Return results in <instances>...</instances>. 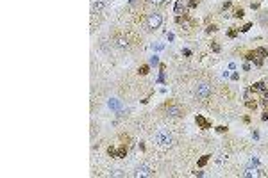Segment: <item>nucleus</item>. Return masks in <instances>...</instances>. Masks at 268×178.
Masks as SVG:
<instances>
[{
	"label": "nucleus",
	"instance_id": "nucleus-1",
	"mask_svg": "<svg viewBox=\"0 0 268 178\" xmlns=\"http://www.w3.org/2000/svg\"><path fill=\"white\" fill-rule=\"evenodd\" d=\"M154 141H156L157 146H172L174 137H172V134H170L168 130L161 128V130H157V132L154 134Z\"/></svg>",
	"mask_w": 268,
	"mask_h": 178
},
{
	"label": "nucleus",
	"instance_id": "nucleus-2",
	"mask_svg": "<svg viewBox=\"0 0 268 178\" xmlns=\"http://www.w3.org/2000/svg\"><path fill=\"white\" fill-rule=\"evenodd\" d=\"M161 23H163V16H161L159 13L148 14V18H147V28H148V30H156V28H159Z\"/></svg>",
	"mask_w": 268,
	"mask_h": 178
},
{
	"label": "nucleus",
	"instance_id": "nucleus-3",
	"mask_svg": "<svg viewBox=\"0 0 268 178\" xmlns=\"http://www.w3.org/2000/svg\"><path fill=\"white\" fill-rule=\"evenodd\" d=\"M211 85L209 84H206V82H202V84H198L195 87V94H197V98H209L211 96Z\"/></svg>",
	"mask_w": 268,
	"mask_h": 178
},
{
	"label": "nucleus",
	"instance_id": "nucleus-4",
	"mask_svg": "<svg viewBox=\"0 0 268 178\" xmlns=\"http://www.w3.org/2000/svg\"><path fill=\"white\" fill-rule=\"evenodd\" d=\"M241 176H245V178H257V176H265V173H263V169H257V167H254L252 164H250L248 167H245V169L241 171Z\"/></svg>",
	"mask_w": 268,
	"mask_h": 178
},
{
	"label": "nucleus",
	"instance_id": "nucleus-5",
	"mask_svg": "<svg viewBox=\"0 0 268 178\" xmlns=\"http://www.w3.org/2000/svg\"><path fill=\"white\" fill-rule=\"evenodd\" d=\"M154 171L148 167V166H139L138 169H136V173H134V176L136 178H145V176H152Z\"/></svg>",
	"mask_w": 268,
	"mask_h": 178
},
{
	"label": "nucleus",
	"instance_id": "nucleus-6",
	"mask_svg": "<svg viewBox=\"0 0 268 178\" xmlns=\"http://www.w3.org/2000/svg\"><path fill=\"white\" fill-rule=\"evenodd\" d=\"M166 116H170V118H179V116H182V109L179 105H168L166 107Z\"/></svg>",
	"mask_w": 268,
	"mask_h": 178
},
{
	"label": "nucleus",
	"instance_id": "nucleus-7",
	"mask_svg": "<svg viewBox=\"0 0 268 178\" xmlns=\"http://www.w3.org/2000/svg\"><path fill=\"white\" fill-rule=\"evenodd\" d=\"M195 121H197V125H198L200 128H209V121H206L202 116H197Z\"/></svg>",
	"mask_w": 268,
	"mask_h": 178
},
{
	"label": "nucleus",
	"instance_id": "nucleus-8",
	"mask_svg": "<svg viewBox=\"0 0 268 178\" xmlns=\"http://www.w3.org/2000/svg\"><path fill=\"white\" fill-rule=\"evenodd\" d=\"M116 46H118V48H127V46H129V41L123 39V37H118V39H116Z\"/></svg>",
	"mask_w": 268,
	"mask_h": 178
},
{
	"label": "nucleus",
	"instance_id": "nucleus-9",
	"mask_svg": "<svg viewBox=\"0 0 268 178\" xmlns=\"http://www.w3.org/2000/svg\"><path fill=\"white\" fill-rule=\"evenodd\" d=\"M104 7H106V4H104V2H97V4H93V7H91V11H93V13H100V11L104 9Z\"/></svg>",
	"mask_w": 268,
	"mask_h": 178
},
{
	"label": "nucleus",
	"instance_id": "nucleus-10",
	"mask_svg": "<svg viewBox=\"0 0 268 178\" xmlns=\"http://www.w3.org/2000/svg\"><path fill=\"white\" fill-rule=\"evenodd\" d=\"M184 11H186V9H184V6H182V2L179 0V2L175 4V13H177V14H181V13H184Z\"/></svg>",
	"mask_w": 268,
	"mask_h": 178
},
{
	"label": "nucleus",
	"instance_id": "nucleus-11",
	"mask_svg": "<svg viewBox=\"0 0 268 178\" xmlns=\"http://www.w3.org/2000/svg\"><path fill=\"white\" fill-rule=\"evenodd\" d=\"M254 54H257V55H265V57H268V50L261 46V48H257L256 52H254Z\"/></svg>",
	"mask_w": 268,
	"mask_h": 178
},
{
	"label": "nucleus",
	"instance_id": "nucleus-12",
	"mask_svg": "<svg viewBox=\"0 0 268 178\" xmlns=\"http://www.w3.org/2000/svg\"><path fill=\"white\" fill-rule=\"evenodd\" d=\"M252 89H256V91H265V84H263V82H257V84L252 85Z\"/></svg>",
	"mask_w": 268,
	"mask_h": 178
},
{
	"label": "nucleus",
	"instance_id": "nucleus-13",
	"mask_svg": "<svg viewBox=\"0 0 268 178\" xmlns=\"http://www.w3.org/2000/svg\"><path fill=\"white\" fill-rule=\"evenodd\" d=\"M207 160H209V155H204L202 158L198 160V166H200V167H202V166H206V162H207Z\"/></svg>",
	"mask_w": 268,
	"mask_h": 178
},
{
	"label": "nucleus",
	"instance_id": "nucleus-14",
	"mask_svg": "<svg viewBox=\"0 0 268 178\" xmlns=\"http://www.w3.org/2000/svg\"><path fill=\"white\" fill-rule=\"evenodd\" d=\"M150 4H154V6H161V4H165L166 0H148Z\"/></svg>",
	"mask_w": 268,
	"mask_h": 178
},
{
	"label": "nucleus",
	"instance_id": "nucleus-15",
	"mask_svg": "<svg viewBox=\"0 0 268 178\" xmlns=\"http://www.w3.org/2000/svg\"><path fill=\"white\" fill-rule=\"evenodd\" d=\"M139 73H141V75H147V73H148V66H141V68H139Z\"/></svg>",
	"mask_w": 268,
	"mask_h": 178
},
{
	"label": "nucleus",
	"instance_id": "nucleus-16",
	"mask_svg": "<svg viewBox=\"0 0 268 178\" xmlns=\"http://www.w3.org/2000/svg\"><path fill=\"white\" fill-rule=\"evenodd\" d=\"M125 153H127V148H123V146H122V148L118 150V157H123Z\"/></svg>",
	"mask_w": 268,
	"mask_h": 178
},
{
	"label": "nucleus",
	"instance_id": "nucleus-17",
	"mask_svg": "<svg viewBox=\"0 0 268 178\" xmlns=\"http://www.w3.org/2000/svg\"><path fill=\"white\" fill-rule=\"evenodd\" d=\"M150 64H152V66H156V64H159V59H157V57L154 55L152 59H150Z\"/></svg>",
	"mask_w": 268,
	"mask_h": 178
},
{
	"label": "nucleus",
	"instance_id": "nucleus-18",
	"mask_svg": "<svg viewBox=\"0 0 268 178\" xmlns=\"http://www.w3.org/2000/svg\"><path fill=\"white\" fill-rule=\"evenodd\" d=\"M111 176H123V173L116 169V171H113V173H111Z\"/></svg>",
	"mask_w": 268,
	"mask_h": 178
},
{
	"label": "nucleus",
	"instance_id": "nucleus-19",
	"mask_svg": "<svg viewBox=\"0 0 268 178\" xmlns=\"http://www.w3.org/2000/svg\"><path fill=\"white\" fill-rule=\"evenodd\" d=\"M243 14H245V13H243V11H241V9H238V11H236V13H234V16H236V18H241V16H243Z\"/></svg>",
	"mask_w": 268,
	"mask_h": 178
},
{
	"label": "nucleus",
	"instance_id": "nucleus-20",
	"mask_svg": "<svg viewBox=\"0 0 268 178\" xmlns=\"http://www.w3.org/2000/svg\"><path fill=\"white\" fill-rule=\"evenodd\" d=\"M250 164H252V166H259V160H257V158H254V157H252V158H250Z\"/></svg>",
	"mask_w": 268,
	"mask_h": 178
},
{
	"label": "nucleus",
	"instance_id": "nucleus-21",
	"mask_svg": "<svg viewBox=\"0 0 268 178\" xmlns=\"http://www.w3.org/2000/svg\"><path fill=\"white\" fill-rule=\"evenodd\" d=\"M225 130H227L225 127H216V132H218V134H224Z\"/></svg>",
	"mask_w": 268,
	"mask_h": 178
},
{
	"label": "nucleus",
	"instance_id": "nucleus-22",
	"mask_svg": "<svg viewBox=\"0 0 268 178\" xmlns=\"http://www.w3.org/2000/svg\"><path fill=\"white\" fill-rule=\"evenodd\" d=\"M215 30H216V27H215V25H209V27H207V32H215Z\"/></svg>",
	"mask_w": 268,
	"mask_h": 178
},
{
	"label": "nucleus",
	"instance_id": "nucleus-23",
	"mask_svg": "<svg viewBox=\"0 0 268 178\" xmlns=\"http://www.w3.org/2000/svg\"><path fill=\"white\" fill-rule=\"evenodd\" d=\"M213 50H215V52H220V46H218L216 43H213Z\"/></svg>",
	"mask_w": 268,
	"mask_h": 178
},
{
	"label": "nucleus",
	"instance_id": "nucleus-24",
	"mask_svg": "<svg viewBox=\"0 0 268 178\" xmlns=\"http://www.w3.org/2000/svg\"><path fill=\"white\" fill-rule=\"evenodd\" d=\"M248 28H250V23H247V25H245V27H243V28H241V30H243V32H247Z\"/></svg>",
	"mask_w": 268,
	"mask_h": 178
},
{
	"label": "nucleus",
	"instance_id": "nucleus-25",
	"mask_svg": "<svg viewBox=\"0 0 268 178\" xmlns=\"http://www.w3.org/2000/svg\"><path fill=\"white\" fill-rule=\"evenodd\" d=\"M265 96H266V98H268V91H265Z\"/></svg>",
	"mask_w": 268,
	"mask_h": 178
}]
</instances>
